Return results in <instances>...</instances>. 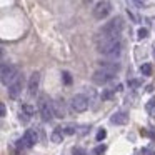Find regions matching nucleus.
<instances>
[{
	"instance_id": "nucleus-1",
	"label": "nucleus",
	"mask_w": 155,
	"mask_h": 155,
	"mask_svg": "<svg viewBox=\"0 0 155 155\" xmlns=\"http://www.w3.org/2000/svg\"><path fill=\"white\" fill-rule=\"evenodd\" d=\"M97 50L102 55L107 57H118L122 52V42L120 37H105V35H97Z\"/></svg>"
},
{
	"instance_id": "nucleus-2",
	"label": "nucleus",
	"mask_w": 155,
	"mask_h": 155,
	"mask_svg": "<svg viewBox=\"0 0 155 155\" xmlns=\"http://www.w3.org/2000/svg\"><path fill=\"white\" fill-rule=\"evenodd\" d=\"M124 28V22H122L120 17L112 18L108 24H105L100 30V35H105V37H120V32Z\"/></svg>"
},
{
	"instance_id": "nucleus-3",
	"label": "nucleus",
	"mask_w": 155,
	"mask_h": 155,
	"mask_svg": "<svg viewBox=\"0 0 155 155\" xmlns=\"http://www.w3.org/2000/svg\"><path fill=\"white\" fill-rule=\"evenodd\" d=\"M18 75V70L15 65L12 64H0V82L4 85H8L15 80V77Z\"/></svg>"
},
{
	"instance_id": "nucleus-4",
	"label": "nucleus",
	"mask_w": 155,
	"mask_h": 155,
	"mask_svg": "<svg viewBox=\"0 0 155 155\" xmlns=\"http://www.w3.org/2000/svg\"><path fill=\"white\" fill-rule=\"evenodd\" d=\"M38 114H40L44 122H50L54 118V105L47 97H40L38 98Z\"/></svg>"
},
{
	"instance_id": "nucleus-5",
	"label": "nucleus",
	"mask_w": 155,
	"mask_h": 155,
	"mask_svg": "<svg viewBox=\"0 0 155 155\" xmlns=\"http://www.w3.org/2000/svg\"><path fill=\"white\" fill-rule=\"evenodd\" d=\"M110 12H112V4L108 0H102L94 7V17L97 20H104L110 15Z\"/></svg>"
},
{
	"instance_id": "nucleus-6",
	"label": "nucleus",
	"mask_w": 155,
	"mask_h": 155,
	"mask_svg": "<svg viewBox=\"0 0 155 155\" xmlns=\"http://www.w3.org/2000/svg\"><path fill=\"white\" fill-rule=\"evenodd\" d=\"M115 78V72H110V70H105V68H98V70L94 72L92 75V80L98 85H104V84H108L110 80Z\"/></svg>"
},
{
	"instance_id": "nucleus-7",
	"label": "nucleus",
	"mask_w": 155,
	"mask_h": 155,
	"mask_svg": "<svg viewBox=\"0 0 155 155\" xmlns=\"http://www.w3.org/2000/svg\"><path fill=\"white\" fill-rule=\"evenodd\" d=\"M70 107L74 112H78V114H82V112H85L88 108V98L85 97L84 94H78V95H74L70 100Z\"/></svg>"
},
{
	"instance_id": "nucleus-8",
	"label": "nucleus",
	"mask_w": 155,
	"mask_h": 155,
	"mask_svg": "<svg viewBox=\"0 0 155 155\" xmlns=\"http://www.w3.org/2000/svg\"><path fill=\"white\" fill-rule=\"evenodd\" d=\"M7 87H8V95H10V98H17L22 92V87H24V77L18 74L17 77H15V80L12 82V84H8Z\"/></svg>"
},
{
	"instance_id": "nucleus-9",
	"label": "nucleus",
	"mask_w": 155,
	"mask_h": 155,
	"mask_svg": "<svg viewBox=\"0 0 155 155\" xmlns=\"http://www.w3.org/2000/svg\"><path fill=\"white\" fill-rule=\"evenodd\" d=\"M27 88H28V95H37L38 88H40V72H34L28 78V84H27Z\"/></svg>"
},
{
	"instance_id": "nucleus-10",
	"label": "nucleus",
	"mask_w": 155,
	"mask_h": 155,
	"mask_svg": "<svg viewBox=\"0 0 155 155\" xmlns=\"http://www.w3.org/2000/svg\"><path fill=\"white\" fill-rule=\"evenodd\" d=\"M37 142H38V135H37V132H35L34 128H28V130L24 134L22 143H24L25 147H34V145L37 143Z\"/></svg>"
},
{
	"instance_id": "nucleus-11",
	"label": "nucleus",
	"mask_w": 155,
	"mask_h": 155,
	"mask_svg": "<svg viewBox=\"0 0 155 155\" xmlns=\"http://www.w3.org/2000/svg\"><path fill=\"white\" fill-rule=\"evenodd\" d=\"M98 67L105 68V70H110V72H115V74L120 70V64L115 60H100L98 62Z\"/></svg>"
},
{
	"instance_id": "nucleus-12",
	"label": "nucleus",
	"mask_w": 155,
	"mask_h": 155,
	"mask_svg": "<svg viewBox=\"0 0 155 155\" xmlns=\"http://www.w3.org/2000/svg\"><path fill=\"white\" fill-rule=\"evenodd\" d=\"M110 122L115 125H124L128 122V115L125 114V112H117V114H114L110 117Z\"/></svg>"
},
{
	"instance_id": "nucleus-13",
	"label": "nucleus",
	"mask_w": 155,
	"mask_h": 155,
	"mask_svg": "<svg viewBox=\"0 0 155 155\" xmlns=\"http://www.w3.org/2000/svg\"><path fill=\"white\" fill-rule=\"evenodd\" d=\"M34 107L32 105H28V104H24L22 105V115H25V118H30L32 115H34Z\"/></svg>"
},
{
	"instance_id": "nucleus-14",
	"label": "nucleus",
	"mask_w": 155,
	"mask_h": 155,
	"mask_svg": "<svg viewBox=\"0 0 155 155\" xmlns=\"http://www.w3.org/2000/svg\"><path fill=\"white\" fill-rule=\"evenodd\" d=\"M62 138H64V132L58 128V130H55L54 134H52V142H55V143H60Z\"/></svg>"
},
{
	"instance_id": "nucleus-15",
	"label": "nucleus",
	"mask_w": 155,
	"mask_h": 155,
	"mask_svg": "<svg viewBox=\"0 0 155 155\" xmlns=\"http://www.w3.org/2000/svg\"><path fill=\"white\" fill-rule=\"evenodd\" d=\"M147 112L150 114V117H155V98H152L147 104Z\"/></svg>"
},
{
	"instance_id": "nucleus-16",
	"label": "nucleus",
	"mask_w": 155,
	"mask_h": 155,
	"mask_svg": "<svg viewBox=\"0 0 155 155\" xmlns=\"http://www.w3.org/2000/svg\"><path fill=\"white\" fill-rule=\"evenodd\" d=\"M140 72H142V75H150L152 74V65L150 64H143L140 67Z\"/></svg>"
},
{
	"instance_id": "nucleus-17",
	"label": "nucleus",
	"mask_w": 155,
	"mask_h": 155,
	"mask_svg": "<svg viewBox=\"0 0 155 155\" xmlns=\"http://www.w3.org/2000/svg\"><path fill=\"white\" fill-rule=\"evenodd\" d=\"M115 94V90L112 88V90H105L104 94H102V100H108V98H112V95Z\"/></svg>"
},
{
	"instance_id": "nucleus-18",
	"label": "nucleus",
	"mask_w": 155,
	"mask_h": 155,
	"mask_svg": "<svg viewBox=\"0 0 155 155\" xmlns=\"http://www.w3.org/2000/svg\"><path fill=\"white\" fill-rule=\"evenodd\" d=\"M62 132H64V134H68V135H72V134H75V132H77V128H75L74 125H68V127H65Z\"/></svg>"
},
{
	"instance_id": "nucleus-19",
	"label": "nucleus",
	"mask_w": 155,
	"mask_h": 155,
	"mask_svg": "<svg viewBox=\"0 0 155 155\" xmlns=\"http://www.w3.org/2000/svg\"><path fill=\"white\" fill-rule=\"evenodd\" d=\"M105 152V145H98V147L94 148V155H102Z\"/></svg>"
},
{
	"instance_id": "nucleus-20",
	"label": "nucleus",
	"mask_w": 155,
	"mask_h": 155,
	"mask_svg": "<svg viewBox=\"0 0 155 155\" xmlns=\"http://www.w3.org/2000/svg\"><path fill=\"white\" fill-rule=\"evenodd\" d=\"M140 85H142V80H128V87H130V88L140 87Z\"/></svg>"
},
{
	"instance_id": "nucleus-21",
	"label": "nucleus",
	"mask_w": 155,
	"mask_h": 155,
	"mask_svg": "<svg viewBox=\"0 0 155 155\" xmlns=\"http://www.w3.org/2000/svg\"><path fill=\"white\" fill-rule=\"evenodd\" d=\"M107 137V132L102 128V130H98V134H97V142H100V140H104V138Z\"/></svg>"
},
{
	"instance_id": "nucleus-22",
	"label": "nucleus",
	"mask_w": 155,
	"mask_h": 155,
	"mask_svg": "<svg viewBox=\"0 0 155 155\" xmlns=\"http://www.w3.org/2000/svg\"><path fill=\"white\" fill-rule=\"evenodd\" d=\"M62 75H64V82H65V84L70 85V84H72V77H70V74H68V72H64Z\"/></svg>"
},
{
	"instance_id": "nucleus-23",
	"label": "nucleus",
	"mask_w": 155,
	"mask_h": 155,
	"mask_svg": "<svg viewBox=\"0 0 155 155\" xmlns=\"http://www.w3.org/2000/svg\"><path fill=\"white\" fill-rule=\"evenodd\" d=\"M74 155H87V152H85L84 148H80V147H75L74 148Z\"/></svg>"
},
{
	"instance_id": "nucleus-24",
	"label": "nucleus",
	"mask_w": 155,
	"mask_h": 155,
	"mask_svg": "<svg viewBox=\"0 0 155 155\" xmlns=\"http://www.w3.org/2000/svg\"><path fill=\"white\" fill-rule=\"evenodd\" d=\"M148 35V30L147 28H140V30H138V38H145Z\"/></svg>"
},
{
	"instance_id": "nucleus-25",
	"label": "nucleus",
	"mask_w": 155,
	"mask_h": 155,
	"mask_svg": "<svg viewBox=\"0 0 155 155\" xmlns=\"http://www.w3.org/2000/svg\"><path fill=\"white\" fill-rule=\"evenodd\" d=\"M5 114H7V108H5V105L0 102V117H4Z\"/></svg>"
},
{
	"instance_id": "nucleus-26",
	"label": "nucleus",
	"mask_w": 155,
	"mask_h": 155,
	"mask_svg": "<svg viewBox=\"0 0 155 155\" xmlns=\"http://www.w3.org/2000/svg\"><path fill=\"white\" fill-rule=\"evenodd\" d=\"M137 7H145V0H132Z\"/></svg>"
},
{
	"instance_id": "nucleus-27",
	"label": "nucleus",
	"mask_w": 155,
	"mask_h": 155,
	"mask_svg": "<svg viewBox=\"0 0 155 155\" xmlns=\"http://www.w3.org/2000/svg\"><path fill=\"white\" fill-rule=\"evenodd\" d=\"M2 57H4V50L0 48V60H2Z\"/></svg>"
},
{
	"instance_id": "nucleus-28",
	"label": "nucleus",
	"mask_w": 155,
	"mask_h": 155,
	"mask_svg": "<svg viewBox=\"0 0 155 155\" xmlns=\"http://www.w3.org/2000/svg\"><path fill=\"white\" fill-rule=\"evenodd\" d=\"M153 57H155V48H153Z\"/></svg>"
},
{
	"instance_id": "nucleus-29",
	"label": "nucleus",
	"mask_w": 155,
	"mask_h": 155,
	"mask_svg": "<svg viewBox=\"0 0 155 155\" xmlns=\"http://www.w3.org/2000/svg\"><path fill=\"white\" fill-rule=\"evenodd\" d=\"M85 2H92V0H85Z\"/></svg>"
}]
</instances>
